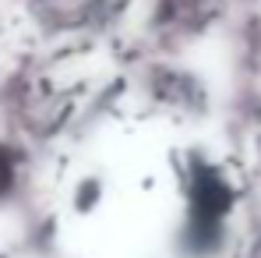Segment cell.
<instances>
[{
    "label": "cell",
    "mask_w": 261,
    "mask_h": 258,
    "mask_svg": "<svg viewBox=\"0 0 261 258\" xmlns=\"http://www.w3.org/2000/svg\"><path fill=\"white\" fill-rule=\"evenodd\" d=\"M102 195H106L102 180H99V177H85V180H78V187H74V195H71V205H74L78 213H95L99 202H102Z\"/></svg>",
    "instance_id": "6da1fadb"
}]
</instances>
